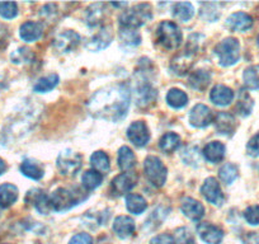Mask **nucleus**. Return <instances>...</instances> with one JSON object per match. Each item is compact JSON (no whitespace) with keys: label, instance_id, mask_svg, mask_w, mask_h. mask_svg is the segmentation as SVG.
<instances>
[{"label":"nucleus","instance_id":"obj_20","mask_svg":"<svg viewBox=\"0 0 259 244\" xmlns=\"http://www.w3.org/2000/svg\"><path fill=\"white\" fill-rule=\"evenodd\" d=\"M113 230L121 239L128 238L135 231V223L130 216H118L113 221Z\"/></svg>","mask_w":259,"mask_h":244},{"label":"nucleus","instance_id":"obj_38","mask_svg":"<svg viewBox=\"0 0 259 244\" xmlns=\"http://www.w3.org/2000/svg\"><path fill=\"white\" fill-rule=\"evenodd\" d=\"M59 84V76L56 74H51V75L44 76L39 79L36 84H34V92L37 93H46V92L52 91L55 87Z\"/></svg>","mask_w":259,"mask_h":244},{"label":"nucleus","instance_id":"obj_16","mask_svg":"<svg viewBox=\"0 0 259 244\" xmlns=\"http://www.w3.org/2000/svg\"><path fill=\"white\" fill-rule=\"evenodd\" d=\"M181 210L187 218L194 221L201 220L203 215H205V208L201 205V202L191 197L183 198L181 204Z\"/></svg>","mask_w":259,"mask_h":244},{"label":"nucleus","instance_id":"obj_25","mask_svg":"<svg viewBox=\"0 0 259 244\" xmlns=\"http://www.w3.org/2000/svg\"><path fill=\"white\" fill-rule=\"evenodd\" d=\"M192 65H193V57H192V55L183 54L177 56L176 59H173V61L170 64V68L177 75L183 76L188 73Z\"/></svg>","mask_w":259,"mask_h":244},{"label":"nucleus","instance_id":"obj_30","mask_svg":"<svg viewBox=\"0 0 259 244\" xmlns=\"http://www.w3.org/2000/svg\"><path fill=\"white\" fill-rule=\"evenodd\" d=\"M136 164L135 154L128 146H122L118 151V167L122 171H130Z\"/></svg>","mask_w":259,"mask_h":244},{"label":"nucleus","instance_id":"obj_26","mask_svg":"<svg viewBox=\"0 0 259 244\" xmlns=\"http://www.w3.org/2000/svg\"><path fill=\"white\" fill-rule=\"evenodd\" d=\"M21 172L28 178L34 179V181H38L44 177V167L36 160H32V159H26L23 163L21 164Z\"/></svg>","mask_w":259,"mask_h":244},{"label":"nucleus","instance_id":"obj_33","mask_svg":"<svg viewBox=\"0 0 259 244\" xmlns=\"http://www.w3.org/2000/svg\"><path fill=\"white\" fill-rule=\"evenodd\" d=\"M166 102L173 108H183L188 103V97L181 89H170L166 94Z\"/></svg>","mask_w":259,"mask_h":244},{"label":"nucleus","instance_id":"obj_51","mask_svg":"<svg viewBox=\"0 0 259 244\" xmlns=\"http://www.w3.org/2000/svg\"><path fill=\"white\" fill-rule=\"evenodd\" d=\"M7 171V164L3 159L0 158V174H3Z\"/></svg>","mask_w":259,"mask_h":244},{"label":"nucleus","instance_id":"obj_17","mask_svg":"<svg viewBox=\"0 0 259 244\" xmlns=\"http://www.w3.org/2000/svg\"><path fill=\"white\" fill-rule=\"evenodd\" d=\"M226 24L231 31L245 32L253 26V18L244 12H238V13H234L229 17Z\"/></svg>","mask_w":259,"mask_h":244},{"label":"nucleus","instance_id":"obj_9","mask_svg":"<svg viewBox=\"0 0 259 244\" xmlns=\"http://www.w3.org/2000/svg\"><path fill=\"white\" fill-rule=\"evenodd\" d=\"M79 44H80V36L76 32L65 31L55 37L52 46L60 54H65V52L73 51Z\"/></svg>","mask_w":259,"mask_h":244},{"label":"nucleus","instance_id":"obj_46","mask_svg":"<svg viewBox=\"0 0 259 244\" xmlns=\"http://www.w3.org/2000/svg\"><path fill=\"white\" fill-rule=\"evenodd\" d=\"M244 218L250 225H259V205L249 206L244 211Z\"/></svg>","mask_w":259,"mask_h":244},{"label":"nucleus","instance_id":"obj_52","mask_svg":"<svg viewBox=\"0 0 259 244\" xmlns=\"http://www.w3.org/2000/svg\"><path fill=\"white\" fill-rule=\"evenodd\" d=\"M113 6L114 7H124V6H127V3H113Z\"/></svg>","mask_w":259,"mask_h":244},{"label":"nucleus","instance_id":"obj_14","mask_svg":"<svg viewBox=\"0 0 259 244\" xmlns=\"http://www.w3.org/2000/svg\"><path fill=\"white\" fill-rule=\"evenodd\" d=\"M112 38H113V34H112L111 27H102L98 31V33L94 34V36L87 42L85 47L93 52L101 51V50H104L107 46H109V44L112 42Z\"/></svg>","mask_w":259,"mask_h":244},{"label":"nucleus","instance_id":"obj_40","mask_svg":"<svg viewBox=\"0 0 259 244\" xmlns=\"http://www.w3.org/2000/svg\"><path fill=\"white\" fill-rule=\"evenodd\" d=\"M244 83L249 89H259V65L249 66L244 71Z\"/></svg>","mask_w":259,"mask_h":244},{"label":"nucleus","instance_id":"obj_47","mask_svg":"<svg viewBox=\"0 0 259 244\" xmlns=\"http://www.w3.org/2000/svg\"><path fill=\"white\" fill-rule=\"evenodd\" d=\"M246 151L249 155L258 156L259 155V133L254 135L253 138L249 140L248 145H246Z\"/></svg>","mask_w":259,"mask_h":244},{"label":"nucleus","instance_id":"obj_42","mask_svg":"<svg viewBox=\"0 0 259 244\" xmlns=\"http://www.w3.org/2000/svg\"><path fill=\"white\" fill-rule=\"evenodd\" d=\"M203 39H205V37L200 33H194L192 34V36H189L188 42H187V54L193 56V54L200 51L201 46H202L203 42H205Z\"/></svg>","mask_w":259,"mask_h":244},{"label":"nucleus","instance_id":"obj_2","mask_svg":"<svg viewBox=\"0 0 259 244\" xmlns=\"http://www.w3.org/2000/svg\"><path fill=\"white\" fill-rule=\"evenodd\" d=\"M151 18H153V11H151L150 4L143 3L123 12L119 16V24L122 28L136 29L144 26Z\"/></svg>","mask_w":259,"mask_h":244},{"label":"nucleus","instance_id":"obj_31","mask_svg":"<svg viewBox=\"0 0 259 244\" xmlns=\"http://www.w3.org/2000/svg\"><path fill=\"white\" fill-rule=\"evenodd\" d=\"M104 18V4H93L87 9L85 22L88 26L96 27Z\"/></svg>","mask_w":259,"mask_h":244},{"label":"nucleus","instance_id":"obj_18","mask_svg":"<svg viewBox=\"0 0 259 244\" xmlns=\"http://www.w3.org/2000/svg\"><path fill=\"white\" fill-rule=\"evenodd\" d=\"M215 128L219 134L223 135H233L236 128V122L233 114L228 112H220L215 117Z\"/></svg>","mask_w":259,"mask_h":244},{"label":"nucleus","instance_id":"obj_12","mask_svg":"<svg viewBox=\"0 0 259 244\" xmlns=\"http://www.w3.org/2000/svg\"><path fill=\"white\" fill-rule=\"evenodd\" d=\"M213 121L212 111L206 104L198 103L192 108L189 113V122L194 128H206Z\"/></svg>","mask_w":259,"mask_h":244},{"label":"nucleus","instance_id":"obj_8","mask_svg":"<svg viewBox=\"0 0 259 244\" xmlns=\"http://www.w3.org/2000/svg\"><path fill=\"white\" fill-rule=\"evenodd\" d=\"M138 177L134 173H121L114 177L111 183V193L114 197L123 196L124 193H128L136 186Z\"/></svg>","mask_w":259,"mask_h":244},{"label":"nucleus","instance_id":"obj_53","mask_svg":"<svg viewBox=\"0 0 259 244\" xmlns=\"http://www.w3.org/2000/svg\"><path fill=\"white\" fill-rule=\"evenodd\" d=\"M256 41H258V45H259V36H258V39H256Z\"/></svg>","mask_w":259,"mask_h":244},{"label":"nucleus","instance_id":"obj_49","mask_svg":"<svg viewBox=\"0 0 259 244\" xmlns=\"http://www.w3.org/2000/svg\"><path fill=\"white\" fill-rule=\"evenodd\" d=\"M150 244H176V240L169 234H160V235L154 236L150 240Z\"/></svg>","mask_w":259,"mask_h":244},{"label":"nucleus","instance_id":"obj_44","mask_svg":"<svg viewBox=\"0 0 259 244\" xmlns=\"http://www.w3.org/2000/svg\"><path fill=\"white\" fill-rule=\"evenodd\" d=\"M18 14V7L14 2H0V16L6 19H13Z\"/></svg>","mask_w":259,"mask_h":244},{"label":"nucleus","instance_id":"obj_43","mask_svg":"<svg viewBox=\"0 0 259 244\" xmlns=\"http://www.w3.org/2000/svg\"><path fill=\"white\" fill-rule=\"evenodd\" d=\"M12 61L14 64H22V63H29L32 59H33V54L29 49L26 47H21V49L16 50V51L12 54Z\"/></svg>","mask_w":259,"mask_h":244},{"label":"nucleus","instance_id":"obj_35","mask_svg":"<svg viewBox=\"0 0 259 244\" xmlns=\"http://www.w3.org/2000/svg\"><path fill=\"white\" fill-rule=\"evenodd\" d=\"M181 158L184 163L192 167H198L201 160H202V158H201V150L197 146H187L182 151Z\"/></svg>","mask_w":259,"mask_h":244},{"label":"nucleus","instance_id":"obj_39","mask_svg":"<svg viewBox=\"0 0 259 244\" xmlns=\"http://www.w3.org/2000/svg\"><path fill=\"white\" fill-rule=\"evenodd\" d=\"M238 167L235 164L226 163L221 167L220 172H219V176H220L221 181L226 185H231L236 178H238Z\"/></svg>","mask_w":259,"mask_h":244},{"label":"nucleus","instance_id":"obj_15","mask_svg":"<svg viewBox=\"0 0 259 244\" xmlns=\"http://www.w3.org/2000/svg\"><path fill=\"white\" fill-rule=\"evenodd\" d=\"M26 202L33 206L38 213L44 214V215L49 214L50 210H51L50 197L44 191L38 190V188H34V190H31L29 192H27Z\"/></svg>","mask_w":259,"mask_h":244},{"label":"nucleus","instance_id":"obj_45","mask_svg":"<svg viewBox=\"0 0 259 244\" xmlns=\"http://www.w3.org/2000/svg\"><path fill=\"white\" fill-rule=\"evenodd\" d=\"M176 244H196L193 235L188 228L177 229L176 231Z\"/></svg>","mask_w":259,"mask_h":244},{"label":"nucleus","instance_id":"obj_34","mask_svg":"<svg viewBox=\"0 0 259 244\" xmlns=\"http://www.w3.org/2000/svg\"><path fill=\"white\" fill-rule=\"evenodd\" d=\"M173 16L178 21L188 22L194 16V8L191 3H177L173 8Z\"/></svg>","mask_w":259,"mask_h":244},{"label":"nucleus","instance_id":"obj_36","mask_svg":"<svg viewBox=\"0 0 259 244\" xmlns=\"http://www.w3.org/2000/svg\"><path fill=\"white\" fill-rule=\"evenodd\" d=\"M91 164L94 168V171L102 172V173H106L109 171V158L104 151L99 150L93 153V155L91 156Z\"/></svg>","mask_w":259,"mask_h":244},{"label":"nucleus","instance_id":"obj_50","mask_svg":"<svg viewBox=\"0 0 259 244\" xmlns=\"http://www.w3.org/2000/svg\"><path fill=\"white\" fill-rule=\"evenodd\" d=\"M244 241L245 244H259V236L255 233H250Z\"/></svg>","mask_w":259,"mask_h":244},{"label":"nucleus","instance_id":"obj_29","mask_svg":"<svg viewBox=\"0 0 259 244\" xmlns=\"http://www.w3.org/2000/svg\"><path fill=\"white\" fill-rule=\"evenodd\" d=\"M179 146H181V136L176 133L164 134L160 140H159V148L166 154L173 153Z\"/></svg>","mask_w":259,"mask_h":244},{"label":"nucleus","instance_id":"obj_4","mask_svg":"<svg viewBox=\"0 0 259 244\" xmlns=\"http://www.w3.org/2000/svg\"><path fill=\"white\" fill-rule=\"evenodd\" d=\"M215 54L219 56L220 64L223 66H230L238 63L240 57V44L236 38L229 37L216 45Z\"/></svg>","mask_w":259,"mask_h":244},{"label":"nucleus","instance_id":"obj_11","mask_svg":"<svg viewBox=\"0 0 259 244\" xmlns=\"http://www.w3.org/2000/svg\"><path fill=\"white\" fill-rule=\"evenodd\" d=\"M127 136H128L130 141L134 145L139 146H145L146 144L150 140V133H149L148 126L145 125V122L143 121H135L133 122L130 128L127 129Z\"/></svg>","mask_w":259,"mask_h":244},{"label":"nucleus","instance_id":"obj_1","mask_svg":"<svg viewBox=\"0 0 259 244\" xmlns=\"http://www.w3.org/2000/svg\"><path fill=\"white\" fill-rule=\"evenodd\" d=\"M130 108V89L124 84H114L97 92L88 102L91 114L97 118L117 122Z\"/></svg>","mask_w":259,"mask_h":244},{"label":"nucleus","instance_id":"obj_27","mask_svg":"<svg viewBox=\"0 0 259 244\" xmlns=\"http://www.w3.org/2000/svg\"><path fill=\"white\" fill-rule=\"evenodd\" d=\"M211 82V75L206 70H196L189 75L188 84L196 91H203Z\"/></svg>","mask_w":259,"mask_h":244},{"label":"nucleus","instance_id":"obj_24","mask_svg":"<svg viewBox=\"0 0 259 244\" xmlns=\"http://www.w3.org/2000/svg\"><path fill=\"white\" fill-rule=\"evenodd\" d=\"M18 200V188L11 183L0 186V208H9Z\"/></svg>","mask_w":259,"mask_h":244},{"label":"nucleus","instance_id":"obj_7","mask_svg":"<svg viewBox=\"0 0 259 244\" xmlns=\"http://www.w3.org/2000/svg\"><path fill=\"white\" fill-rule=\"evenodd\" d=\"M57 168L64 176H75L81 168V156L73 150H62L57 156Z\"/></svg>","mask_w":259,"mask_h":244},{"label":"nucleus","instance_id":"obj_37","mask_svg":"<svg viewBox=\"0 0 259 244\" xmlns=\"http://www.w3.org/2000/svg\"><path fill=\"white\" fill-rule=\"evenodd\" d=\"M253 99L249 96L248 92H239L238 103H236V111L239 112V114H241V116H248L251 112V109H253Z\"/></svg>","mask_w":259,"mask_h":244},{"label":"nucleus","instance_id":"obj_6","mask_svg":"<svg viewBox=\"0 0 259 244\" xmlns=\"http://www.w3.org/2000/svg\"><path fill=\"white\" fill-rule=\"evenodd\" d=\"M80 202L78 196L68 188H59L50 196V206L57 213L68 211Z\"/></svg>","mask_w":259,"mask_h":244},{"label":"nucleus","instance_id":"obj_22","mask_svg":"<svg viewBox=\"0 0 259 244\" xmlns=\"http://www.w3.org/2000/svg\"><path fill=\"white\" fill-rule=\"evenodd\" d=\"M42 26L38 22H26L21 26L19 34L21 38L26 42H34L41 38L42 36Z\"/></svg>","mask_w":259,"mask_h":244},{"label":"nucleus","instance_id":"obj_13","mask_svg":"<svg viewBox=\"0 0 259 244\" xmlns=\"http://www.w3.org/2000/svg\"><path fill=\"white\" fill-rule=\"evenodd\" d=\"M197 233L200 238L207 244H221L224 239L223 229L208 223L198 224Z\"/></svg>","mask_w":259,"mask_h":244},{"label":"nucleus","instance_id":"obj_10","mask_svg":"<svg viewBox=\"0 0 259 244\" xmlns=\"http://www.w3.org/2000/svg\"><path fill=\"white\" fill-rule=\"evenodd\" d=\"M201 193L203 197L208 201L210 204L215 206H221L224 204V195L221 191L220 183L218 179L213 177H208L205 182H203L202 187H201Z\"/></svg>","mask_w":259,"mask_h":244},{"label":"nucleus","instance_id":"obj_28","mask_svg":"<svg viewBox=\"0 0 259 244\" xmlns=\"http://www.w3.org/2000/svg\"><path fill=\"white\" fill-rule=\"evenodd\" d=\"M126 206L130 213L139 215V214L144 213L146 210L148 202H146V200L141 195H138V193H128L126 196Z\"/></svg>","mask_w":259,"mask_h":244},{"label":"nucleus","instance_id":"obj_32","mask_svg":"<svg viewBox=\"0 0 259 244\" xmlns=\"http://www.w3.org/2000/svg\"><path fill=\"white\" fill-rule=\"evenodd\" d=\"M102 182H103V176L99 172L94 171V169L87 171L83 174V177H81V183H83V186L88 191L96 190L97 187L102 185Z\"/></svg>","mask_w":259,"mask_h":244},{"label":"nucleus","instance_id":"obj_5","mask_svg":"<svg viewBox=\"0 0 259 244\" xmlns=\"http://www.w3.org/2000/svg\"><path fill=\"white\" fill-rule=\"evenodd\" d=\"M144 171H145L148 181L154 187H163L166 181L168 171L158 156H148L144 163Z\"/></svg>","mask_w":259,"mask_h":244},{"label":"nucleus","instance_id":"obj_41","mask_svg":"<svg viewBox=\"0 0 259 244\" xmlns=\"http://www.w3.org/2000/svg\"><path fill=\"white\" fill-rule=\"evenodd\" d=\"M119 37L123 46H138L141 42V37L135 29L122 28L119 31Z\"/></svg>","mask_w":259,"mask_h":244},{"label":"nucleus","instance_id":"obj_19","mask_svg":"<svg viewBox=\"0 0 259 244\" xmlns=\"http://www.w3.org/2000/svg\"><path fill=\"white\" fill-rule=\"evenodd\" d=\"M210 99L216 106H228V104L233 102L234 92L230 88H228V87L218 84V86H215L211 89Z\"/></svg>","mask_w":259,"mask_h":244},{"label":"nucleus","instance_id":"obj_48","mask_svg":"<svg viewBox=\"0 0 259 244\" xmlns=\"http://www.w3.org/2000/svg\"><path fill=\"white\" fill-rule=\"evenodd\" d=\"M69 244H93V239H92V236L89 234H76V235H74L70 239Z\"/></svg>","mask_w":259,"mask_h":244},{"label":"nucleus","instance_id":"obj_23","mask_svg":"<svg viewBox=\"0 0 259 244\" xmlns=\"http://www.w3.org/2000/svg\"><path fill=\"white\" fill-rule=\"evenodd\" d=\"M202 154L206 158V160L211 161V163H219V161L223 160L224 156H225V145L221 144L220 141L208 143L207 145L203 148Z\"/></svg>","mask_w":259,"mask_h":244},{"label":"nucleus","instance_id":"obj_3","mask_svg":"<svg viewBox=\"0 0 259 244\" xmlns=\"http://www.w3.org/2000/svg\"><path fill=\"white\" fill-rule=\"evenodd\" d=\"M158 41L161 46L168 50L177 49L182 44V32L179 27L174 22L164 21L159 24L158 31Z\"/></svg>","mask_w":259,"mask_h":244},{"label":"nucleus","instance_id":"obj_21","mask_svg":"<svg viewBox=\"0 0 259 244\" xmlns=\"http://www.w3.org/2000/svg\"><path fill=\"white\" fill-rule=\"evenodd\" d=\"M156 91L149 83H141L136 88V103L139 107H148L155 102Z\"/></svg>","mask_w":259,"mask_h":244}]
</instances>
